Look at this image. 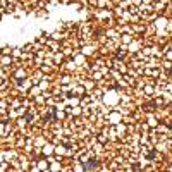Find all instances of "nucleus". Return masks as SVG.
I'll list each match as a JSON object with an SVG mask.
<instances>
[{"mask_svg": "<svg viewBox=\"0 0 172 172\" xmlns=\"http://www.w3.org/2000/svg\"><path fill=\"white\" fill-rule=\"evenodd\" d=\"M53 148H55V145L50 143V141H45V145L40 148V155L41 157H50L53 155Z\"/></svg>", "mask_w": 172, "mask_h": 172, "instance_id": "f257e3e1", "label": "nucleus"}, {"mask_svg": "<svg viewBox=\"0 0 172 172\" xmlns=\"http://www.w3.org/2000/svg\"><path fill=\"white\" fill-rule=\"evenodd\" d=\"M120 41H122L124 45H129L132 41V36L131 35H122V36H120Z\"/></svg>", "mask_w": 172, "mask_h": 172, "instance_id": "f03ea898", "label": "nucleus"}, {"mask_svg": "<svg viewBox=\"0 0 172 172\" xmlns=\"http://www.w3.org/2000/svg\"><path fill=\"white\" fill-rule=\"evenodd\" d=\"M12 53V47H4L0 50V55H10Z\"/></svg>", "mask_w": 172, "mask_h": 172, "instance_id": "7ed1b4c3", "label": "nucleus"}]
</instances>
